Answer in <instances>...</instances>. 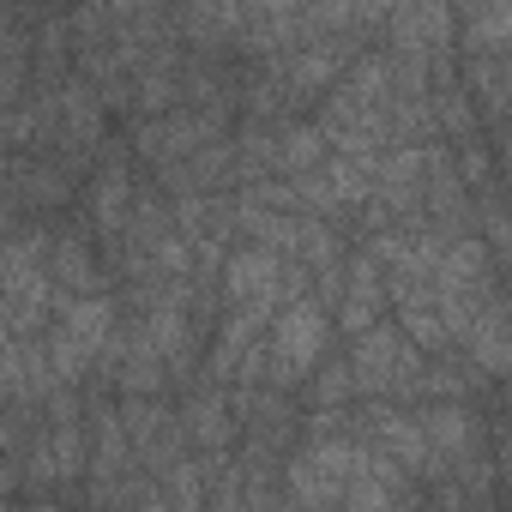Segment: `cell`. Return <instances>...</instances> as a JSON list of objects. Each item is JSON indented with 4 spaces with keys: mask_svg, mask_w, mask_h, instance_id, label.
<instances>
[{
    "mask_svg": "<svg viewBox=\"0 0 512 512\" xmlns=\"http://www.w3.org/2000/svg\"><path fill=\"white\" fill-rule=\"evenodd\" d=\"M428 362L416 356V344L398 332V326H368L362 338H356V350H350V380H356V392H368V398H380V404H404L410 392H416V374H422Z\"/></svg>",
    "mask_w": 512,
    "mask_h": 512,
    "instance_id": "obj_1",
    "label": "cell"
},
{
    "mask_svg": "<svg viewBox=\"0 0 512 512\" xmlns=\"http://www.w3.org/2000/svg\"><path fill=\"white\" fill-rule=\"evenodd\" d=\"M260 344H266V374H272L278 386L308 380V374L320 368V356H326V314H320V302H290V308H278Z\"/></svg>",
    "mask_w": 512,
    "mask_h": 512,
    "instance_id": "obj_2",
    "label": "cell"
},
{
    "mask_svg": "<svg viewBox=\"0 0 512 512\" xmlns=\"http://www.w3.org/2000/svg\"><path fill=\"white\" fill-rule=\"evenodd\" d=\"M223 139V115H205V109H187V115H163V121H139V151L157 163V169H175L187 163L199 145Z\"/></svg>",
    "mask_w": 512,
    "mask_h": 512,
    "instance_id": "obj_3",
    "label": "cell"
},
{
    "mask_svg": "<svg viewBox=\"0 0 512 512\" xmlns=\"http://www.w3.org/2000/svg\"><path fill=\"white\" fill-rule=\"evenodd\" d=\"M416 416V428H422V440H428V458H434V476H446V470H458L464 458H476V422H470V410L464 404H422V410H410Z\"/></svg>",
    "mask_w": 512,
    "mask_h": 512,
    "instance_id": "obj_4",
    "label": "cell"
},
{
    "mask_svg": "<svg viewBox=\"0 0 512 512\" xmlns=\"http://www.w3.org/2000/svg\"><path fill=\"white\" fill-rule=\"evenodd\" d=\"M380 308H386V272L368 260V253H350L344 284H338V326L350 338H362L368 326H380Z\"/></svg>",
    "mask_w": 512,
    "mask_h": 512,
    "instance_id": "obj_5",
    "label": "cell"
},
{
    "mask_svg": "<svg viewBox=\"0 0 512 512\" xmlns=\"http://www.w3.org/2000/svg\"><path fill=\"white\" fill-rule=\"evenodd\" d=\"M464 362L476 368V374H488V380H500L506 368H512V338H506V314H500V296L494 302H482L476 308V320L464 326Z\"/></svg>",
    "mask_w": 512,
    "mask_h": 512,
    "instance_id": "obj_6",
    "label": "cell"
},
{
    "mask_svg": "<svg viewBox=\"0 0 512 512\" xmlns=\"http://www.w3.org/2000/svg\"><path fill=\"white\" fill-rule=\"evenodd\" d=\"M49 109H61V139L85 157L97 139H103V103L85 79H61V91L49 97Z\"/></svg>",
    "mask_w": 512,
    "mask_h": 512,
    "instance_id": "obj_7",
    "label": "cell"
},
{
    "mask_svg": "<svg viewBox=\"0 0 512 512\" xmlns=\"http://www.w3.org/2000/svg\"><path fill=\"white\" fill-rule=\"evenodd\" d=\"M464 85L482 97V115L500 139V115H506V91H512V55L506 49H482V55H464ZM464 91V97H470Z\"/></svg>",
    "mask_w": 512,
    "mask_h": 512,
    "instance_id": "obj_8",
    "label": "cell"
},
{
    "mask_svg": "<svg viewBox=\"0 0 512 512\" xmlns=\"http://www.w3.org/2000/svg\"><path fill=\"white\" fill-rule=\"evenodd\" d=\"M181 434L205 452V464H223L229 458V410H223V392H193L187 410H181Z\"/></svg>",
    "mask_w": 512,
    "mask_h": 512,
    "instance_id": "obj_9",
    "label": "cell"
},
{
    "mask_svg": "<svg viewBox=\"0 0 512 512\" xmlns=\"http://www.w3.org/2000/svg\"><path fill=\"white\" fill-rule=\"evenodd\" d=\"M278 278H284L278 253L247 247V253H235V260H223V302H229V308H241V302H253V296H272V290H278Z\"/></svg>",
    "mask_w": 512,
    "mask_h": 512,
    "instance_id": "obj_10",
    "label": "cell"
},
{
    "mask_svg": "<svg viewBox=\"0 0 512 512\" xmlns=\"http://www.w3.org/2000/svg\"><path fill=\"white\" fill-rule=\"evenodd\" d=\"M49 284L61 296H73V302L97 296V266H91V253H85L79 235H55L49 241Z\"/></svg>",
    "mask_w": 512,
    "mask_h": 512,
    "instance_id": "obj_11",
    "label": "cell"
},
{
    "mask_svg": "<svg viewBox=\"0 0 512 512\" xmlns=\"http://www.w3.org/2000/svg\"><path fill=\"white\" fill-rule=\"evenodd\" d=\"M61 332H67L85 356H97L103 338L115 332V302H109V296H85V302H73V308L61 314Z\"/></svg>",
    "mask_w": 512,
    "mask_h": 512,
    "instance_id": "obj_12",
    "label": "cell"
},
{
    "mask_svg": "<svg viewBox=\"0 0 512 512\" xmlns=\"http://www.w3.org/2000/svg\"><path fill=\"white\" fill-rule=\"evenodd\" d=\"M338 500H344V482H332L326 470H314L308 452H296L290 458V506H302V512H338Z\"/></svg>",
    "mask_w": 512,
    "mask_h": 512,
    "instance_id": "obj_13",
    "label": "cell"
},
{
    "mask_svg": "<svg viewBox=\"0 0 512 512\" xmlns=\"http://www.w3.org/2000/svg\"><path fill=\"white\" fill-rule=\"evenodd\" d=\"M326 163V139H320V127L314 121H296V127H278V169L290 175V181H302V175H314Z\"/></svg>",
    "mask_w": 512,
    "mask_h": 512,
    "instance_id": "obj_14",
    "label": "cell"
},
{
    "mask_svg": "<svg viewBox=\"0 0 512 512\" xmlns=\"http://www.w3.org/2000/svg\"><path fill=\"white\" fill-rule=\"evenodd\" d=\"M157 500L169 506V512H205V464H193V458H175L163 476H157Z\"/></svg>",
    "mask_w": 512,
    "mask_h": 512,
    "instance_id": "obj_15",
    "label": "cell"
},
{
    "mask_svg": "<svg viewBox=\"0 0 512 512\" xmlns=\"http://www.w3.org/2000/svg\"><path fill=\"white\" fill-rule=\"evenodd\" d=\"M452 25H464V55L506 49V37H512V7H464V19L452 13Z\"/></svg>",
    "mask_w": 512,
    "mask_h": 512,
    "instance_id": "obj_16",
    "label": "cell"
},
{
    "mask_svg": "<svg viewBox=\"0 0 512 512\" xmlns=\"http://www.w3.org/2000/svg\"><path fill=\"white\" fill-rule=\"evenodd\" d=\"M91 211H97V229L103 235H121L127 229V211H133V187H127V169H103L97 175V199H91Z\"/></svg>",
    "mask_w": 512,
    "mask_h": 512,
    "instance_id": "obj_17",
    "label": "cell"
},
{
    "mask_svg": "<svg viewBox=\"0 0 512 512\" xmlns=\"http://www.w3.org/2000/svg\"><path fill=\"white\" fill-rule=\"evenodd\" d=\"M320 175H326V193H332L338 211H362V205L374 199V175H368V163H344V157H332Z\"/></svg>",
    "mask_w": 512,
    "mask_h": 512,
    "instance_id": "obj_18",
    "label": "cell"
},
{
    "mask_svg": "<svg viewBox=\"0 0 512 512\" xmlns=\"http://www.w3.org/2000/svg\"><path fill=\"white\" fill-rule=\"evenodd\" d=\"M338 512H416V506H410V494H386L374 476H350Z\"/></svg>",
    "mask_w": 512,
    "mask_h": 512,
    "instance_id": "obj_19",
    "label": "cell"
},
{
    "mask_svg": "<svg viewBox=\"0 0 512 512\" xmlns=\"http://www.w3.org/2000/svg\"><path fill=\"white\" fill-rule=\"evenodd\" d=\"M13 187L25 199H37V205H55V199H67V169H55V163H19Z\"/></svg>",
    "mask_w": 512,
    "mask_h": 512,
    "instance_id": "obj_20",
    "label": "cell"
},
{
    "mask_svg": "<svg viewBox=\"0 0 512 512\" xmlns=\"http://www.w3.org/2000/svg\"><path fill=\"white\" fill-rule=\"evenodd\" d=\"M308 398H314V410H344V404L356 398V380H350V362H326V368L314 374V386H308Z\"/></svg>",
    "mask_w": 512,
    "mask_h": 512,
    "instance_id": "obj_21",
    "label": "cell"
},
{
    "mask_svg": "<svg viewBox=\"0 0 512 512\" xmlns=\"http://www.w3.org/2000/svg\"><path fill=\"white\" fill-rule=\"evenodd\" d=\"M43 362H49V374H55V386H73L85 368H91V356L67 338V332H55V338H43Z\"/></svg>",
    "mask_w": 512,
    "mask_h": 512,
    "instance_id": "obj_22",
    "label": "cell"
},
{
    "mask_svg": "<svg viewBox=\"0 0 512 512\" xmlns=\"http://www.w3.org/2000/svg\"><path fill=\"white\" fill-rule=\"evenodd\" d=\"M133 512H169V506H163L157 494H139V500H133Z\"/></svg>",
    "mask_w": 512,
    "mask_h": 512,
    "instance_id": "obj_23",
    "label": "cell"
},
{
    "mask_svg": "<svg viewBox=\"0 0 512 512\" xmlns=\"http://www.w3.org/2000/svg\"><path fill=\"white\" fill-rule=\"evenodd\" d=\"M7 223H13V205H7V199H0V235H7Z\"/></svg>",
    "mask_w": 512,
    "mask_h": 512,
    "instance_id": "obj_24",
    "label": "cell"
},
{
    "mask_svg": "<svg viewBox=\"0 0 512 512\" xmlns=\"http://www.w3.org/2000/svg\"><path fill=\"white\" fill-rule=\"evenodd\" d=\"M272 512H302V506H290V500H284V506H272Z\"/></svg>",
    "mask_w": 512,
    "mask_h": 512,
    "instance_id": "obj_25",
    "label": "cell"
}]
</instances>
